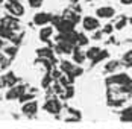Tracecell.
I'll return each mask as SVG.
<instances>
[{
	"instance_id": "obj_1",
	"label": "cell",
	"mask_w": 132,
	"mask_h": 129,
	"mask_svg": "<svg viewBox=\"0 0 132 129\" xmlns=\"http://www.w3.org/2000/svg\"><path fill=\"white\" fill-rule=\"evenodd\" d=\"M82 26H84V29L87 30V32H94V30H97L99 27H100V23H99V20L96 18V17H85L84 18V21H82Z\"/></svg>"
},
{
	"instance_id": "obj_2",
	"label": "cell",
	"mask_w": 132,
	"mask_h": 129,
	"mask_svg": "<svg viewBox=\"0 0 132 129\" xmlns=\"http://www.w3.org/2000/svg\"><path fill=\"white\" fill-rule=\"evenodd\" d=\"M5 8L12 14L14 17H21V15L24 14V8L21 6L20 2H9V3L5 5Z\"/></svg>"
},
{
	"instance_id": "obj_3",
	"label": "cell",
	"mask_w": 132,
	"mask_h": 129,
	"mask_svg": "<svg viewBox=\"0 0 132 129\" xmlns=\"http://www.w3.org/2000/svg\"><path fill=\"white\" fill-rule=\"evenodd\" d=\"M24 91H26V87H24V85H12V87H9V91L6 93V99H8V100L18 99Z\"/></svg>"
},
{
	"instance_id": "obj_4",
	"label": "cell",
	"mask_w": 132,
	"mask_h": 129,
	"mask_svg": "<svg viewBox=\"0 0 132 129\" xmlns=\"http://www.w3.org/2000/svg\"><path fill=\"white\" fill-rule=\"evenodd\" d=\"M44 109L47 112H50V114H58L61 111V103H59V100L56 97H52V99H49L44 103Z\"/></svg>"
},
{
	"instance_id": "obj_5",
	"label": "cell",
	"mask_w": 132,
	"mask_h": 129,
	"mask_svg": "<svg viewBox=\"0 0 132 129\" xmlns=\"http://www.w3.org/2000/svg\"><path fill=\"white\" fill-rule=\"evenodd\" d=\"M2 26L5 27V29H8V30H18L20 29V23H18V20L15 18V17H5L3 20H2Z\"/></svg>"
},
{
	"instance_id": "obj_6",
	"label": "cell",
	"mask_w": 132,
	"mask_h": 129,
	"mask_svg": "<svg viewBox=\"0 0 132 129\" xmlns=\"http://www.w3.org/2000/svg\"><path fill=\"white\" fill-rule=\"evenodd\" d=\"M73 43L68 41V39H58V44H56V52L58 53H71L73 52Z\"/></svg>"
},
{
	"instance_id": "obj_7",
	"label": "cell",
	"mask_w": 132,
	"mask_h": 129,
	"mask_svg": "<svg viewBox=\"0 0 132 129\" xmlns=\"http://www.w3.org/2000/svg\"><path fill=\"white\" fill-rule=\"evenodd\" d=\"M109 84H117V85H126V84H131V77L128 76L126 73H120V75H116L111 79H108Z\"/></svg>"
},
{
	"instance_id": "obj_8",
	"label": "cell",
	"mask_w": 132,
	"mask_h": 129,
	"mask_svg": "<svg viewBox=\"0 0 132 129\" xmlns=\"http://www.w3.org/2000/svg\"><path fill=\"white\" fill-rule=\"evenodd\" d=\"M21 111H23L26 116H34V114L38 111V103L35 102L34 99H32V100H29V102H24L23 108H21Z\"/></svg>"
},
{
	"instance_id": "obj_9",
	"label": "cell",
	"mask_w": 132,
	"mask_h": 129,
	"mask_svg": "<svg viewBox=\"0 0 132 129\" xmlns=\"http://www.w3.org/2000/svg\"><path fill=\"white\" fill-rule=\"evenodd\" d=\"M96 15H97L99 18H111V17L116 15V11H114V8H111V6H102V8H99V9L96 11Z\"/></svg>"
},
{
	"instance_id": "obj_10",
	"label": "cell",
	"mask_w": 132,
	"mask_h": 129,
	"mask_svg": "<svg viewBox=\"0 0 132 129\" xmlns=\"http://www.w3.org/2000/svg\"><path fill=\"white\" fill-rule=\"evenodd\" d=\"M49 21H52V17H50V14H47V12H38V14H35V17H34V23L38 26H44V25H47Z\"/></svg>"
},
{
	"instance_id": "obj_11",
	"label": "cell",
	"mask_w": 132,
	"mask_h": 129,
	"mask_svg": "<svg viewBox=\"0 0 132 129\" xmlns=\"http://www.w3.org/2000/svg\"><path fill=\"white\" fill-rule=\"evenodd\" d=\"M52 34H53V27L44 25V27H41V30H40L41 41H49V38L52 37Z\"/></svg>"
},
{
	"instance_id": "obj_12",
	"label": "cell",
	"mask_w": 132,
	"mask_h": 129,
	"mask_svg": "<svg viewBox=\"0 0 132 129\" xmlns=\"http://www.w3.org/2000/svg\"><path fill=\"white\" fill-rule=\"evenodd\" d=\"M71 53H73V59H75V62H76V64H82V62L85 61V58H87V56H85V53L80 50L79 47H75Z\"/></svg>"
},
{
	"instance_id": "obj_13",
	"label": "cell",
	"mask_w": 132,
	"mask_h": 129,
	"mask_svg": "<svg viewBox=\"0 0 132 129\" xmlns=\"http://www.w3.org/2000/svg\"><path fill=\"white\" fill-rule=\"evenodd\" d=\"M120 120L125 122V123H126V122H128V123H132V106H129V108H126V109L121 111Z\"/></svg>"
},
{
	"instance_id": "obj_14",
	"label": "cell",
	"mask_w": 132,
	"mask_h": 129,
	"mask_svg": "<svg viewBox=\"0 0 132 129\" xmlns=\"http://www.w3.org/2000/svg\"><path fill=\"white\" fill-rule=\"evenodd\" d=\"M3 84H5L6 87H12V85H15V84H17V77H15V75H14V73H8L6 76L3 77Z\"/></svg>"
},
{
	"instance_id": "obj_15",
	"label": "cell",
	"mask_w": 132,
	"mask_h": 129,
	"mask_svg": "<svg viewBox=\"0 0 132 129\" xmlns=\"http://www.w3.org/2000/svg\"><path fill=\"white\" fill-rule=\"evenodd\" d=\"M73 70H75L73 62H70V61H62V62H61V71H64V73H71Z\"/></svg>"
},
{
	"instance_id": "obj_16",
	"label": "cell",
	"mask_w": 132,
	"mask_h": 129,
	"mask_svg": "<svg viewBox=\"0 0 132 129\" xmlns=\"http://www.w3.org/2000/svg\"><path fill=\"white\" fill-rule=\"evenodd\" d=\"M99 52H100V49H99V47H90L88 50L85 52V56H87L88 59H91V61H93V59L99 55Z\"/></svg>"
},
{
	"instance_id": "obj_17",
	"label": "cell",
	"mask_w": 132,
	"mask_h": 129,
	"mask_svg": "<svg viewBox=\"0 0 132 129\" xmlns=\"http://www.w3.org/2000/svg\"><path fill=\"white\" fill-rule=\"evenodd\" d=\"M64 18H67V20H70V21H73L75 25L79 21V15L76 12H71V11H68V12L64 14Z\"/></svg>"
},
{
	"instance_id": "obj_18",
	"label": "cell",
	"mask_w": 132,
	"mask_h": 129,
	"mask_svg": "<svg viewBox=\"0 0 132 129\" xmlns=\"http://www.w3.org/2000/svg\"><path fill=\"white\" fill-rule=\"evenodd\" d=\"M106 58H108V52H106V50H100V52H99V55L93 59V62H94V64H97L99 61H103V59H106Z\"/></svg>"
},
{
	"instance_id": "obj_19",
	"label": "cell",
	"mask_w": 132,
	"mask_h": 129,
	"mask_svg": "<svg viewBox=\"0 0 132 129\" xmlns=\"http://www.w3.org/2000/svg\"><path fill=\"white\" fill-rule=\"evenodd\" d=\"M32 99H34V94H30V93H26V91H24V93L18 97V102H23V103H24V102L32 100Z\"/></svg>"
},
{
	"instance_id": "obj_20",
	"label": "cell",
	"mask_w": 132,
	"mask_h": 129,
	"mask_svg": "<svg viewBox=\"0 0 132 129\" xmlns=\"http://www.w3.org/2000/svg\"><path fill=\"white\" fill-rule=\"evenodd\" d=\"M76 43L79 44V47L80 46H87V44H88V38H87L84 34H78V39H76Z\"/></svg>"
},
{
	"instance_id": "obj_21",
	"label": "cell",
	"mask_w": 132,
	"mask_h": 129,
	"mask_svg": "<svg viewBox=\"0 0 132 129\" xmlns=\"http://www.w3.org/2000/svg\"><path fill=\"white\" fill-rule=\"evenodd\" d=\"M123 62H125V65H128V67H131L132 65V50H129L128 53H125V56H123Z\"/></svg>"
},
{
	"instance_id": "obj_22",
	"label": "cell",
	"mask_w": 132,
	"mask_h": 129,
	"mask_svg": "<svg viewBox=\"0 0 132 129\" xmlns=\"http://www.w3.org/2000/svg\"><path fill=\"white\" fill-rule=\"evenodd\" d=\"M117 67H119V61H109V62L105 65V70L106 71H114Z\"/></svg>"
},
{
	"instance_id": "obj_23",
	"label": "cell",
	"mask_w": 132,
	"mask_h": 129,
	"mask_svg": "<svg viewBox=\"0 0 132 129\" xmlns=\"http://www.w3.org/2000/svg\"><path fill=\"white\" fill-rule=\"evenodd\" d=\"M52 80H53L52 76H49V75H47V76H44V79H43V88H47V87L50 85V82H52Z\"/></svg>"
},
{
	"instance_id": "obj_24",
	"label": "cell",
	"mask_w": 132,
	"mask_h": 129,
	"mask_svg": "<svg viewBox=\"0 0 132 129\" xmlns=\"http://www.w3.org/2000/svg\"><path fill=\"white\" fill-rule=\"evenodd\" d=\"M5 52H6V55H8V56H14V55L17 53V47H6Z\"/></svg>"
},
{
	"instance_id": "obj_25",
	"label": "cell",
	"mask_w": 132,
	"mask_h": 129,
	"mask_svg": "<svg viewBox=\"0 0 132 129\" xmlns=\"http://www.w3.org/2000/svg\"><path fill=\"white\" fill-rule=\"evenodd\" d=\"M126 23H128V20H126V18L123 17V18L120 20L119 23H116V29H123V27H125V25H126Z\"/></svg>"
},
{
	"instance_id": "obj_26",
	"label": "cell",
	"mask_w": 132,
	"mask_h": 129,
	"mask_svg": "<svg viewBox=\"0 0 132 129\" xmlns=\"http://www.w3.org/2000/svg\"><path fill=\"white\" fill-rule=\"evenodd\" d=\"M41 3H43V0H29V5L32 8H38V6H41Z\"/></svg>"
},
{
	"instance_id": "obj_27",
	"label": "cell",
	"mask_w": 132,
	"mask_h": 129,
	"mask_svg": "<svg viewBox=\"0 0 132 129\" xmlns=\"http://www.w3.org/2000/svg\"><path fill=\"white\" fill-rule=\"evenodd\" d=\"M112 29H114V26H112V25H106L105 27H103V30H102V32H103V34H111V32H112Z\"/></svg>"
},
{
	"instance_id": "obj_28",
	"label": "cell",
	"mask_w": 132,
	"mask_h": 129,
	"mask_svg": "<svg viewBox=\"0 0 132 129\" xmlns=\"http://www.w3.org/2000/svg\"><path fill=\"white\" fill-rule=\"evenodd\" d=\"M61 75H62V71H59V70H56V71H53V73H52V77H53V80H58V79L61 77Z\"/></svg>"
},
{
	"instance_id": "obj_29",
	"label": "cell",
	"mask_w": 132,
	"mask_h": 129,
	"mask_svg": "<svg viewBox=\"0 0 132 129\" xmlns=\"http://www.w3.org/2000/svg\"><path fill=\"white\" fill-rule=\"evenodd\" d=\"M121 5H132V0H120Z\"/></svg>"
},
{
	"instance_id": "obj_30",
	"label": "cell",
	"mask_w": 132,
	"mask_h": 129,
	"mask_svg": "<svg viewBox=\"0 0 132 129\" xmlns=\"http://www.w3.org/2000/svg\"><path fill=\"white\" fill-rule=\"evenodd\" d=\"M3 47V39H2V37H0V49Z\"/></svg>"
},
{
	"instance_id": "obj_31",
	"label": "cell",
	"mask_w": 132,
	"mask_h": 129,
	"mask_svg": "<svg viewBox=\"0 0 132 129\" xmlns=\"http://www.w3.org/2000/svg\"><path fill=\"white\" fill-rule=\"evenodd\" d=\"M2 59H3V55H2V53H0V62H2Z\"/></svg>"
},
{
	"instance_id": "obj_32",
	"label": "cell",
	"mask_w": 132,
	"mask_h": 129,
	"mask_svg": "<svg viewBox=\"0 0 132 129\" xmlns=\"http://www.w3.org/2000/svg\"><path fill=\"white\" fill-rule=\"evenodd\" d=\"M8 2H20V0H8Z\"/></svg>"
},
{
	"instance_id": "obj_33",
	"label": "cell",
	"mask_w": 132,
	"mask_h": 129,
	"mask_svg": "<svg viewBox=\"0 0 132 129\" xmlns=\"http://www.w3.org/2000/svg\"><path fill=\"white\" fill-rule=\"evenodd\" d=\"M129 23H131V25H132V18H129Z\"/></svg>"
}]
</instances>
